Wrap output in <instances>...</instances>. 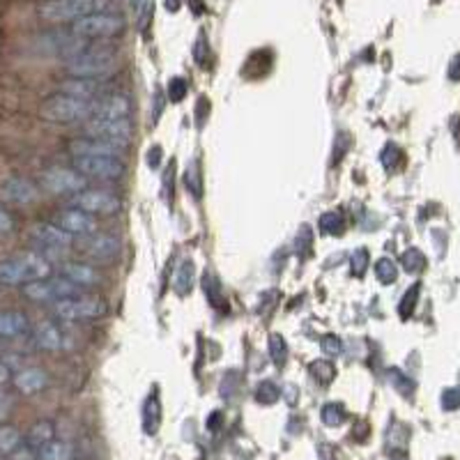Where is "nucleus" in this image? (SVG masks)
<instances>
[{
    "label": "nucleus",
    "instance_id": "obj_53",
    "mask_svg": "<svg viewBox=\"0 0 460 460\" xmlns=\"http://www.w3.org/2000/svg\"><path fill=\"white\" fill-rule=\"evenodd\" d=\"M129 3H131L133 7H138V5H140V0H129Z\"/></svg>",
    "mask_w": 460,
    "mask_h": 460
},
{
    "label": "nucleus",
    "instance_id": "obj_35",
    "mask_svg": "<svg viewBox=\"0 0 460 460\" xmlns=\"http://www.w3.org/2000/svg\"><path fill=\"white\" fill-rule=\"evenodd\" d=\"M203 290H205L207 299H210V304H212L214 308H221V299H223L221 286H219V281H216L212 274H205V276H203Z\"/></svg>",
    "mask_w": 460,
    "mask_h": 460
},
{
    "label": "nucleus",
    "instance_id": "obj_41",
    "mask_svg": "<svg viewBox=\"0 0 460 460\" xmlns=\"http://www.w3.org/2000/svg\"><path fill=\"white\" fill-rule=\"evenodd\" d=\"M366 270H368V251L359 249V251H355V256H353V274L362 279V276L366 274Z\"/></svg>",
    "mask_w": 460,
    "mask_h": 460
},
{
    "label": "nucleus",
    "instance_id": "obj_28",
    "mask_svg": "<svg viewBox=\"0 0 460 460\" xmlns=\"http://www.w3.org/2000/svg\"><path fill=\"white\" fill-rule=\"evenodd\" d=\"M308 371H311L313 380H317L320 384H331L334 378H336V366H334L329 359H315Z\"/></svg>",
    "mask_w": 460,
    "mask_h": 460
},
{
    "label": "nucleus",
    "instance_id": "obj_19",
    "mask_svg": "<svg viewBox=\"0 0 460 460\" xmlns=\"http://www.w3.org/2000/svg\"><path fill=\"white\" fill-rule=\"evenodd\" d=\"M60 276H65L67 281H72L74 286H79L83 290L102 283V274H99V270L88 263H63Z\"/></svg>",
    "mask_w": 460,
    "mask_h": 460
},
{
    "label": "nucleus",
    "instance_id": "obj_26",
    "mask_svg": "<svg viewBox=\"0 0 460 460\" xmlns=\"http://www.w3.org/2000/svg\"><path fill=\"white\" fill-rule=\"evenodd\" d=\"M191 279H194V263H191L189 258H184V261H180L178 270H175V274H173L171 286L178 295L184 297L191 292Z\"/></svg>",
    "mask_w": 460,
    "mask_h": 460
},
{
    "label": "nucleus",
    "instance_id": "obj_37",
    "mask_svg": "<svg viewBox=\"0 0 460 460\" xmlns=\"http://www.w3.org/2000/svg\"><path fill=\"white\" fill-rule=\"evenodd\" d=\"M320 348H322L324 355L334 359L343 353V341H341V336H336V334H324V336L320 339Z\"/></svg>",
    "mask_w": 460,
    "mask_h": 460
},
{
    "label": "nucleus",
    "instance_id": "obj_52",
    "mask_svg": "<svg viewBox=\"0 0 460 460\" xmlns=\"http://www.w3.org/2000/svg\"><path fill=\"white\" fill-rule=\"evenodd\" d=\"M189 3H191V7H194V12H196V14L203 12V3H200V0H189Z\"/></svg>",
    "mask_w": 460,
    "mask_h": 460
},
{
    "label": "nucleus",
    "instance_id": "obj_1",
    "mask_svg": "<svg viewBox=\"0 0 460 460\" xmlns=\"http://www.w3.org/2000/svg\"><path fill=\"white\" fill-rule=\"evenodd\" d=\"M53 267L44 256L37 251H23V254L0 261V286L7 288H23L32 281L51 279Z\"/></svg>",
    "mask_w": 460,
    "mask_h": 460
},
{
    "label": "nucleus",
    "instance_id": "obj_40",
    "mask_svg": "<svg viewBox=\"0 0 460 460\" xmlns=\"http://www.w3.org/2000/svg\"><path fill=\"white\" fill-rule=\"evenodd\" d=\"M187 187L194 191L196 194V198L200 196V171H198V162H191L189 166H187Z\"/></svg>",
    "mask_w": 460,
    "mask_h": 460
},
{
    "label": "nucleus",
    "instance_id": "obj_8",
    "mask_svg": "<svg viewBox=\"0 0 460 460\" xmlns=\"http://www.w3.org/2000/svg\"><path fill=\"white\" fill-rule=\"evenodd\" d=\"M39 184L48 194L55 196H77L83 189H88V178L81 175L77 169H63V166H51L41 171Z\"/></svg>",
    "mask_w": 460,
    "mask_h": 460
},
{
    "label": "nucleus",
    "instance_id": "obj_14",
    "mask_svg": "<svg viewBox=\"0 0 460 460\" xmlns=\"http://www.w3.org/2000/svg\"><path fill=\"white\" fill-rule=\"evenodd\" d=\"M65 232H70L72 237H90L97 232V219L88 212L79 210V207H70L58 214V223Z\"/></svg>",
    "mask_w": 460,
    "mask_h": 460
},
{
    "label": "nucleus",
    "instance_id": "obj_22",
    "mask_svg": "<svg viewBox=\"0 0 460 460\" xmlns=\"http://www.w3.org/2000/svg\"><path fill=\"white\" fill-rule=\"evenodd\" d=\"M131 104L124 95H106L97 102V115L95 118L104 120H129Z\"/></svg>",
    "mask_w": 460,
    "mask_h": 460
},
{
    "label": "nucleus",
    "instance_id": "obj_31",
    "mask_svg": "<svg viewBox=\"0 0 460 460\" xmlns=\"http://www.w3.org/2000/svg\"><path fill=\"white\" fill-rule=\"evenodd\" d=\"M281 396H283V391L279 389V384H274L272 380H263L256 387V400L263 405H274Z\"/></svg>",
    "mask_w": 460,
    "mask_h": 460
},
{
    "label": "nucleus",
    "instance_id": "obj_25",
    "mask_svg": "<svg viewBox=\"0 0 460 460\" xmlns=\"http://www.w3.org/2000/svg\"><path fill=\"white\" fill-rule=\"evenodd\" d=\"M23 445L21 431L12 423H0V456H14Z\"/></svg>",
    "mask_w": 460,
    "mask_h": 460
},
{
    "label": "nucleus",
    "instance_id": "obj_30",
    "mask_svg": "<svg viewBox=\"0 0 460 460\" xmlns=\"http://www.w3.org/2000/svg\"><path fill=\"white\" fill-rule=\"evenodd\" d=\"M320 419H322L324 426H329V428H336V426H341L343 421L348 419L346 407H343L341 403H327V405H322Z\"/></svg>",
    "mask_w": 460,
    "mask_h": 460
},
{
    "label": "nucleus",
    "instance_id": "obj_34",
    "mask_svg": "<svg viewBox=\"0 0 460 460\" xmlns=\"http://www.w3.org/2000/svg\"><path fill=\"white\" fill-rule=\"evenodd\" d=\"M400 263H403V270L409 272V274H416V272H421L423 267H426V258L419 249H407L403 256H400Z\"/></svg>",
    "mask_w": 460,
    "mask_h": 460
},
{
    "label": "nucleus",
    "instance_id": "obj_32",
    "mask_svg": "<svg viewBox=\"0 0 460 460\" xmlns=\"http://www.w3.org/2000/svg\"><path fill=\"white\" fill-rule=\"evenodd\" d=\"M322 232H327V235H341L343 228H346V221H343V214L336 212V210H329L320 216V221H317Z\"/></svg>",
    "mask_w": 460,
    "mask_h": 460
},
{
    "label": "nucleus",
    "instance_id": "obj_7",
    "mask_svg": "<svg viewBox=\"0 0 460 460\" xmlns=\"http://www.w3.org/2000/svg\"><path fill=\"white\" fill-rule=\"evenodd\" d=\"M124 30V19L120 14L97 12L72 23V35L81 39H99V37H115Z\"/></svg>",
    "mask_w": 460,
    "mask_h": 460
},
{
    "label": "nucleus",
    "instance_id": "obj_48",
    "mask_svg": "<svg viewBox=\"0 0 460 460\" xmlns=\"http://www.w3.org/2000/svg\"><path fill=\"white\" fill-rule=\"evenodd\" d=\"M159 155H162V150H159L157 145H155V147H150V157H147V162L152 164V166H157V162H159Z\"/></svg>",
    "mask_w": 460,
    "mask_h": 460
},
{
    "label": "nucleus",
    "instance_id": "obj_3",
    "mask_svg": "<svg viewBox=\"0 0 460 460\" xmlns=\"http://www.w3.org/2000/svg\"><path fill=\"white\" fill-rule=\"evenodd\" d=\"M118 67V58L111 48H86L83 53L74 55L67 60L65 70L74 79H99L106 81Z\"/></svg>",
    "mask_w": 460,
    "mask_h": 460
},
{
    "label": "nucleus",
    "instance_id": "obj_42",
    "mask_svg": "<svg viewBox=\"0 0 460 460\" xmlns=\"http://www.w3.org/2000/svg\"><path fill=\"white\" fill-rule=\"evenodd\" d=\"M16 228V221L10 210H5L3 205H0V235H5V232H12Z\"/></svg>",
    "mask_w": 460,
    "mask_h": 460
},
{
    "label": "nucleus",
    "instance_id": "obj_43",
    "mask_svg": "<svg viewBox=\"0 0 460 460\" xmlns=\"http://www.w3.org/2000/svg\"><path fill=\"white\" fill-rule=\"evenodd\" d=\"M10 409H12V396L7 391H0V419L10 414Z\"/></svg>",
    "mask_w": 460,
    "mask_h": 460
},
{
    "label": "nucleus",
    "instance_id": "obj_10",
    "mask_svg": "<svg viewBox=\"0 0 460 460\" xmlns=\"http://www.w3.org/2000/svg\"><path fill=\"white\" fill-rule=\"evenodd\" d=\"M72 205L92 216H111L115 212H120L122 200L104 189H83L81 194L72 196Z\"/></svg>",
    "mask_w": 460,
    "mask_h": 460
},
{
    "label": "nucleus",
    "instance_id": "obj_50",
    "mask_svg": "<svg viewBox=\"0 0 460 460\" xmlns=\"http://www.w3.org/2000/svg\"><path fill=\"white\" fill-rule=\"evenodd\" d=\"M166 10H169V12H178L180 10V3H178V0H166Z\"/></svg>",
    "mask_w": 460,
    "mask_h": 460
},
{
    "label": "nucleus",
    "instance_id": "obj_36",
    "mask_svg": "<svg viewBox=\"0 0 460 460\" xmlns=\"http://www.w3.org/2000/svg\"><path fill=\"white\" fill-rule=\"evenodd\" d=\"M419 290H421V286H419V283H414V286L403 295V302H400V306H398L400 317H405V320H407V317L414 313L416 299H419Z\"/></svg>",
    "mask_w": 460,
    "mask_h": 460
},
{
    "label": "nucleus",
    "instance_id": "obj_46",
    "mask_svg": "<svg viewBox=\"0 0 460 460\" xmlns=\"http://www.w3.org/2000/svg\"><path fill=\"white\" fill-rule=\"evenodd\" d=\"M155 12V3H145V10H143V14H140V30L145 32V28H147V21H150V14Z\"/></svg>",
    "mask_w": 460,
    "mask_h": 460
},
{
    "label": "nucleus",
    "instance_id": "obj_44",
    "mask_svg": "<svg viewBox=\"0 0 460 460\" xmlns=\"http://www.w3.org/2000/svg\"><path fill=\"white\" fill-rule=\"evenodd\" d=\"M12 368H10V364H5V362H0V389L5 387L7 382H12Z\"/></svg>",
    "mask_w": 460,
    "mask_h": 460
},
{
    "label": "nucleus",
    "instance_id": "obj_47",
    "mask_svg": "<svg viewBox=\"0 0 460 460\" xmlns=\"http://www.w3.org/2000/svg\"><path fill=\"white\" fill-rule=\"evenodd\" d=\"M449 77H451V81H458V79H460V53L454 58V63H451Z\"/></svg>",
    "mask_w": 460,
    "mask_h": 460
},
{
    "label": "nucleus",
    "instance_id": "obj_23",
    "mask_svg": "<svg viewBox=\"0 0 460 460\" xmlns=\"http://www.w3.org/2000/svg\"><path fill=\"white\" fill-rule=\"evenodd\" d=\"M51 440H55V423L51 419L35 421L28 428V433L23 435V442H26V447H30L32 451H35V454L44 445H48Z\"/></svg>",
    "mask_w": 460,
    "mask_h": 460
},
{
    "label": "nucleus",
    "instance_id": "obj_33",
    "mask_svg": "<svg viewBox=\"0 0 460 460\" xmlns=\"http://www.w3.org/2000/svg\"><path fill=\"white\" fill-rule=\"evenodd\" d=\"M270 357L279 368L288 362V343L281 334H270Z\"/></svg>",
    "mask_w": 460,
    "mask_h": 460
},
{
    "label": "nucleus",
    "instance_id": "obj_45",
    "mask_svg": "<svg viewBox=\"0 0 460 460\" xmlns=\"http://www.w3.org/2000/svg\"><path fill=\"white\" fill-rule=\"evenodd\" d=\"M194 53H196L198 65H205V37H203V35H198V41H196Z\"/></svg>",
    "mask_w": 460,
    "mask_h": 460
},
{
    "label": "nucleus",
    "instance_id": "obj_49",
    "mask_svg": "<svg viewBox=\"0 0 460 460\" xmlns=\"http://www.w3.org/2000/svg\"><path fill=\"white\" fill-rule=\"evenodd\" d=\"M320 460H331V447L329 445H320Z\"/></svg>",
    "mask_w": 460,
    "mask_h": 460
},
{
    "label": "nucleus",
    "instance_id": "obj_11",
    "mask_svg": "<svg viewBox=\"0 0 460 460\" xmlns=\"http://www.w3.org/2000/svg\"><path fill=\"white\" fill-rule=\"evenodd\" d=\"M74 169L95 180H120L124 175L122 159L113 157H74Z\"/></svg>",
    "mask_w": 460,
    "mask_h": 460
},
{
    "label": "nucleus",
    "instance_id": "obj_29",
    "mask_svg": "<svg viewBox=\"0 0 460 460\" xmlns=\"http://www.w3.org/2000/svg\"><path fill=\"white\" fill-rule=\"evenodd\" d=\"M375 276H378V281L382 286H391V283H396L398 279V265L391 261V258H380V261L375 263Z\"/></svg>",
    "mask_w": 460,
    "mask_h": 460
},
{
    "label": "nucleus",
    "instance_id": "obj_54",
    "mask_svg": "<svg viewBox=\"0 0 460 460\" xmlns=\"http://www.w3.org/2000/svg\"><path fill=\"white\" fill-rule=\"evenodd\" d=\"M37 460H39V458H37Z\"/></svg>",
    "mask_w": 460,
    "mask_h": 460
},
{
    "label": "nucleus",
    "instance_id": "obj_20",
    "mask_svg": "<svg viewBox=\"0 0 460 460\" xmlns=\"http://www.w3.org/2000/svg\"><path fill=\"white\" fill-rule=\"evenodd\" d=\"M30 320L23 311H0V339L14 341L30 334Z\"/></svg>",
    "mask_w": 460,
    "mask_h": 460
},
{
    "label": "nucleus",
    "instance_id": "obj_27",
    "mask_svg": "<svg viewBox=\"0 0 460 460\" xmlns=\"http://www.w3.org/2000/svg\"><path fill=\"white\" fill-rule=\"evenodd\" d=\"M159 423H162V405H159V396L152 394L143 407V428L147 435H155L159 431Z\"/></svg>",
    "mask_w": 460,
    "mask_h": 460
},
{
    "label": "nucleus",
    "instance_id": "obj_38",
    "mask_svg": "<svg viewBox=\"0 0 460 460\" xmlns=\"http://www.w3.org/2000/svg\"><path fill=\"white\" fill-rule=\"evenodd\" d=\"M187 90H189V86L182 77H175L169 81V99L171 102H182L184 95H187Z\"/></svg>",
    "mask_w": 460,
    "mask_h": 460
},
{
    "label": "nucleus",
    "instance_id": "obj_51",
    "mask_svg": "<svg viewBox=\"0 0 460 460\" xmlns=\"http://www.w3.org/2000/svg\"><path fill=\"white\" fill-rule=\"evenodd\" d=\"M389 460H409L407 456H405V451H394V454H391V458Z\"/></svg>",
    "mask_w": 460,
    "mask_h": 460
},
{
    "label": "nucleus",
    "instance_id": "obj_5",
    "mask_svg": "<svg viewBox=\"0 0 460 460\" xmlns=\"http://www.w3.org/2000/svg\"><path fill=\"white\" fill-rule=\"evenodd\" d=\"M111 0H48L39 7V16L48 23L79 21L83 16L108 12Z\"/></svg>",
    "mask_w": 460,
    "mask_h": 460
},
{
    "label": "nucleus",
    "instance_id": "obj_4",
    "mask_svg": "<svg viewBox=\"0 0 460 460\" xmlns=\"http://www.w3.org/2000/svg\"><path fill=\"white\" fill-rule=\"evenodd\" d=\"M53 315L58 320L65 322H90V320H102L108 315V302L99 295H79L72 299H63L51 306Z\"/></svg>",
    "mask_w": 460,
    "mask_h": 460
},
{
    "label": "nucleus",
    "instance_id": "obj_24",
    "mask_svg": "<svg viewBox=\"0 0 460 460\" xmlns=\"http://www.w3.org/2000/svg\"><path fill=\"white\" fill-rule=\"evenodd\" d=\"M39 460H77V447L67 440H51L37 451Z\"/></svg>",
    "mask_w": 460,
    "mask_h": 460
},
{
    "label": "nucleus",
    "instance_id": "obj_18",
    "mask_svg": "<svg viewBox=\"0 0 460 460\" xmlns=\"http://www.w3.org/2000/svg\"><path fill=\"white\" fill-rule=\"evenodd\" d=\"M72 157H113L120 159L122 157V147L106 143V140H97V138H74L70 143Z\"/></svg>",
    "mask_w": 460,
    "mask_h": 460
},
{
    "label": "nucleus",
    "instance_id": "obj_16",
    "mask_svg": "<svg viewBox=\"0 0 460 460\" xmlns=\"http://www.w3.org/2000/svg\"><path fill=\"white\" fill-rule=\"evenodd\" d=\"M12 384L21 396H35L48 387V373H46V368H41V366L19 368V371L14 373Z\"/></svg>",
    "mask_w": 460,
    "mask_h": 460
},
{
    "label": "nucleus",
    "instance_id": "obj_15",
    "mask_svg": "<svg viewBox=\"0 0 460 460\" xmlns=\"http://www.w3.org/2000/svg\"><path fill=\"white\" fill-rule=\"evenodd\" d=\"M30 239L46 251H63L74 244V237L70 232H65L55 223H35L30 228Z\"/></svg>",
    "mask_w": 460,
    "mask_h": 460
},
{
    "label": "nucleus",
    "instance_id": "obj_12",
    "mask_svg": "<svg viewBox=\"0 0 460 460\" xmlns=\"http://www.w3.org/2000/svg\"><path fill=\"white\" fill-rule=\"evenodd\" d=\"M81 251L90 261L108 265L120 256V239L115 235H108V232H95L90 237H83Z\"/></svg>",
    "mask_w": 460,
    "mask_h": 460
},
{
    "label": "nucleus",
    "instance_id": "obj_9",
    "mask_svg": "<svg viewBox=\"0 0 460 460\" xmlns=\"http://www.w3.org/2000/svg\"><path fill=\"white\" fill-rule=\"evenodd\" d=\"M83 131H86L88 138H97V140H106V143H113L118 147H127L133 138V124L129 120H104V118H92L83 124Z\"/></svg>",
    "mask_w": 460,
    "mask_h": 460
},
{
    "label": "nucleus",
    "instance_id": "obj_13",
    "mask_svg": "<svg viewBox=\"0 0 460 460\" xmlns=\"http://www.w3.org/2000/svg\"><path fill=\"white\" fill-rule=\"evenodd\" d=\"M0 198L12 205H30L39 198V189L28 178H7L0 182Z\"/></svg>",
    "mask_w": 460,
    "mask_h": 460
},
{
    "label": "nucleus",
    "instance_id": "obj_39",
    "mask_svg": "<svg viewBox=\"0 0 460 460\" xmlns=\"http://www.w3.org/2000/svg\"><path fill=\"white\" fill-rule=\"evenodd\" d=\"M442 407L449 409V412L460 407V387H449L442 391Z\"/></svg>",
    "mask_w": 460,
    "mask_h": 460
},
{
    "label": "nucleus",
    "instance_id": "obj_17",
    "mask_svg": "<svg viewBox=\"0 0 460 460\" xmlns=\"http://www.w3.org/2000/svg\"><path fill=\"white\" fill-rule=\"evenodd\" d=\"M60 92L70 97L86 99V102H99L106 97V81L99 79H67L60 83Z\"/></svg>",
    "mask_w": 460,
    "mask_h": 460
},
{
    "label": "nucleus",
    "instance_id": "obj_6",
    "mask_svg": "<svg viewBox=\"0 0 460 460\" xmlns=\"http://www.w3.org/2000/svg\"><path fill=\"white\" fill-rule=\"evenodd\" d=\"M23 295H26L30 302L35 304H58L63 299H72L83 295V288L74 286L72 281H67L65 276H58V279H44V281H32L28 286H23Z\"/></svg>",
    "mask_w": 460,
    "mask_h": 460
},
{
    "label": "nucleus",
    "instance_id": "obj_21",
    "mask_svg": "<svg viewBox=\"0 0 460 460\" xmlns=\"http://www.w3.org/2000/svg\"><path fill=\"white\" fill-rule=\"evenodd\" d=\"M32 341H35V346L39 350H44V353H60L65 346L63 329L51 320L39 322L37 327L32 329Z\"/></svg>",
    "mask_w": 460,
    "mask_h": 460
},
{
    "label": "nucleus",
    "instance_id": "obj_2",
    "mask_svg": "<svg viewBox=\"0 0 460 460\" xmlns=\"http://www.w3.org/2000/svg\"><path fill=\"white\" fill-rule=\"evenodd\" d=\"M39 115L55 124H77L88 122L97 115V102H86V99L70 97V95H51L39 106Z\"/></svg>",
    "mask_w": 460,
    "mask_h": 460
}]
</instances>
